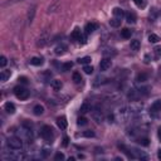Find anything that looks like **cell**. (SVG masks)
<instances>
[{
    "label": "cell",
    "mask_w": 161,
    "mask_h": 161,
    "mask_svg": "<svg viewBox=\"0 0 161 161\" xmlns=\"http://www.w3.org/2000/svg\"><path fill=\"white\" fill-rule=\"evenodd\" d=\"M7 143H8V147L12 150H21L23 149V141H21V138H19V137H15V136L9 137Z\"/></svg>",
    "instance_id": "cell-1"
},
{
    "label": "cell",
    "mask_w": 161,
    "mask_h": 161,
    "mask_svg": "<svg viewBox=\"0 0 161 161\" xmlns=\"http://www.w3.org/2000/svg\"><path fill=\"white\" fill-rule=\"evenodd\" d=\"M14 94H15V97H17L18 100L20 101H25V100H28L29 98V96H30V92L26 88L24 87H15L14 88Z\"/></svg>",
    "instance_id": "cell-2"
},
{
    "label": "cell",
    "mask_w": 161,
    "mask_h": 161,
    "mask_svg": "<svg viewBox=\"0 0 161 161\" xmlns=\"http://www.w3.org/2000/svg\"><path fill=\"white\" fill-rule=\"evenodd\" d=\"M40 136L44 138L47 142H52L54 138V132H53L50 126H43L40 130Z\"/></svg>",
    "instance_id": "cell-3"
},
{
    "label": "cell",
    "mask_w": 161,
    "mask_h": 161,
    "mask_svg": "<svg viewBox=\"0 0 161 161\" xmlns=\"http://www.w3.org/2000/svg\"><path fill=\"white\" fill-rule=\"evenodd\" d=\"M35 14H37V5H31L28 10V15H26V20H28V24H31L33 20L35 18Z\"/></svg>",
    "instance_id": "cell-4"
},
{
    "label": "cell",
    "mask_w": 161,
    "mask_h": 161,
    "mask_svg": "<svg viewBox=\"0 0 161 161\" xmlns=\"http://www.w3.org/2000/svg\"><path fill=\"white\" fill-rule=\"evenodd\" d=\"M160 112H161V100H157L151 105V107H150V113L157 115Z\"/></svg>",
    "instance_id": "cell-5"
},
{
    "label": "cell",
    "mask_w": 161,
    "mask_h": 161,
    "mask_svg": "<svg viewBox=\"0 0 161 161\" xmlns=\"http://www.w3.org/2000/svg\"><path fill=\"white\" fill-rule=\"evenodd\" d=\"M111 66H112V61L108 59V58H103V59L101 61V63H100V69L102 72H106V71H108V69L111 68Z\"/></svg>",
    "instance_id": "cell-6"
},
{
    "label": "cell",
    "mask_w": 161,
    "mask_h": 161,
    "mask_svg": "<svg viewBox=\"0 0 161 161\" xmlns=\"http://www.w3.org/2000/svg\"><path fill=\"white\" fill-rule=\"evenodd\" d=\"M98 28V25H97V23H87L86 24V26H84V30H86V34H91V33H93V31Z\"/></svg>",
    "instance_id": "cell-7"
},
{
    "label": "cell",
    "mask_w": 161,
    "mask_h": 161,
    "mask_svg": "<svg viewBox=\"0 0 161 161\" xmlns=\"http://www.w3.org/2000/svg\"><path fill=\"white\" fill-rule=\"evenodd\" d=\"M71 38L73 39V40H83V35H82V33H80V29L79 28H76L73 31H72V34H71Z\"/></svg>",
    "instance_id": "cell-8"
},
{
    "label": "cell",
    "mask_w": 161,
    "mask_h": 161,
    "mask_svg": "<svg viewBox=\"0 0 161 161\" xmlns=\"http://www.w3.org/2000/svg\"><path fill=\"white\" fill-rule=\"evenodd\" d=\"M57 125H58V127H59L61 130H64V128H67V126H68L67 119H66L64 116L58 117V119H57Z\"/></svg>",
    "instance_id": "cell-9"
},
{
    "label": "cell",
    "mask_w": 161,
    "mask_h": 161,
    "mask_svg": "<svg viewBox=\"0 0 161 161\" xmlns=\"http://www.w3.org/2000/svg\"><path fill=\"white\" fill-rule=\"evenodd\" d=\"M25 0H4L1 3V7L3 8H8V7H12V5H15V4H19V3H23Z\"/></svg>",
    "instance_id": "cell-10"
},
{
    "label": "cell",
    "mask_w": 161,
    "mask_h": 161,
    "mask_svg": "<svg viewBox=\"0 0 161 161\" xmlns=\"http://www.w3.org/2000/svg\"><path fill=\"white\" fill-rule=\"evenodd\" d=\"M10 76H12V72L8 71V69H4V71H1V73H0V80H1V82H7L10 78Z\"/></svg>",
    "instance_id": "cell-11"
},
{
    "label": "cell",
    "mask_w": 161,
    "mask_h": 161,
    "mask_svg": "<svg viewBox=\"0 0 161 161\" xmlns=\"http://www.w3.org/2000/svg\"><path fill=\"white\" fill-rule=\"evenodd\" d=\"M66 50H67V45H66V44H59V45H57V47H56V49H54V52H56V54H57V56H62V54H64V53H66Z\"/></svg>",
    "instance_id": "cell-12"
},
{
    "label": "cell",
    "mask_w": 161,
    "mask_h": 161,
    "mask_svg": "<svg viewBox=\"0 0 161 161\" xmlns=\"http://www.w3.org/2000/svg\"><path fill=\"white\" fill-rule=\"evenodd\" d=\"M4 110L7 111L8 113L13 115L14 112H15V106H14V103H12V102H7V103L4 105Z\"/></svg>",
    "instance_id": "cell-13"
},
{
    "label": "cell",
    "mask_w": 161,
    "mask_h": 161,
    "mask_svg": "<svg viewBox=\"0 0 161 161\" xmlns=\"http://www.w3.org/2000/svg\"><path fill=\"white\" fill-rule=\"evenodd\" d=\"M140 47H141V43H140V40L138 39H133V40H131V43H130V48H131V50H138L140 49Z\"/></svg>",
    "instance_id": "cell-14"
},
{
    "label": "cell",
    "mask_w": 161,
    "mask_h": 161,
    "mask_svg": "<svg viewBox=\"0 0 161 161\" xmlns=\"http://www.w3.org/2000/svg\"><path fill=\"white\" fill-rule=\"evenodd\" d=\"M136 14L133 13V12H130V13H127L126 14V20H127V23H130V24H133V23H136Z\"/></svg>",
    "instance_id": "cell-15"
},
{
    "label": "cell",
    "mask_w": 161,
    "mask_h": 161,
    "mask_svg": "<svg viewBox=\"0 0 161 161\" xmlns=\"http://www.w3.org/2000/svg\"><path fill=\"white\" fill-rule=\"evenodd\" d=\"M112 13H113V17L119 18V19H122V18H123V15H125V13H123V10H122L121 8H113Z\"/></svg>",
    "instance_id": "cell-16"
},
{
    "label": "cell",
    "mask_w": 161,
    "mask_h": 161,
    "mask_svg": "<svg viewBox=\"0 0 161 161\" xmlns=\"http://www.w3.org/2000/svg\"><path fill=\"white\" fill-rule=\"evenodd\" d=\"M43 112H44V107H43V106H40V105L34 106L33 113H34L35 116H40V115H43Z\"/></svg>",
    "instance_id": "cell-17"
},
{
    "label": "cell",
    "mask_w": 161,
    "mask_h": 161,
    "mask_svg": "<svg viewBox=\"0 0 161 161\" xmlns=\"http://www.w3.org/2000/svg\"><path fill=\"white\" fill-rule=\"evenodd\" d=\"M30 64H33V66H42L43 64V58H40V57H33L30 59Z\"/></svg>",
    "instance_id": "cell-18"
},
{
    "label": "cell",
    "mask_w": 161,
    "mask_h": 161,
    "mask_svg": "<svg viewBox=\"0 0 161 161\" xmlns=\"http://www.w3.org/2000/svg\"><path fill=\"white\" fill-rule=\"evenodd\" d=\"M121 35H122V38H125V39L131 38V35H132V30L127 29V28L122 29V30H121Z\"/></svg>",
    "instance_id": "cell-19"
},
{
    "label": "cell",
    "mask_w": 161,
    "mask_h": 161,
    "mask_svg": "<svg viewBox=\"0 0 161 161\" xmlns=\"http://www.w3.org/2000/svg\"><path fill=\"white\" fill-rule=\"evenodd\" d=\"M121 20H122V19H119V18L113 17V18L110 20V24H111V26H113V28H117V26L121 25Z\"/></svg>",
    "instance_id": "cell-20"
},
{
    "label": "cell",
    "mask_w": 161,
    "mask_h": 161,
    "mask_svg": "<svg viewBox=\"0 0 161 161\" xmlns=\"http://www.w3.org/2000/svg\"><path fill=\"white\" fill-rule=\"evenodd\" d=\"M52 88L54 91H59L62 88V82H61V80H58V79H54L52 82Z\"/></svg>",
    "instance_id": "cell-21"
},
{
    "label": "cell",
    "mask_w": 161,
    "mask_h": 161,
    "mask_svg": "<svg viewBox=\"0 0 161 161\" xmlns=\"http://www.w3.org/2000/svg\"><path fill=\"white\" fill-rule=\"evenodd\" d=\"M48 43V35L47 34H43V37L39 38V42H38V47H44Z\"/></svg>",
    "instance_id": "cell-22"
},
{
    "label": "cell",
    "mask_w": 161,
    "mask_h": 161,
    "mask_svg": "<svg viewBox=\"0 0 161 161\" xmlns=\"http://www.w3.org/2000/svg\"><path fill=\"white\" fill-rule=\"evenodd\" d=\"M72 78H73V80H74V83H77V84L82 82V76H80V73H78V72H74L73 76H72Z\"/></svg>",
    "instance_id": "cell-23"
},
{
    "label": "cell",
    "mask_w": 161,
    "mask_h": 161,
    "mask_svg": "<svg viewBox=\"0 0 161 161\" xmlns=\"http://www.w3.org/2000/svg\"><path fill=\"white\" fill-rule=\"evenodd\" d=\"M147 78H149V76H147L146 73H140V74L137 76L136 80H137V82H141V83H142V82H146Z\"/></svg>",
    "instance_id": "cell-24"
},
{
    "label": "cell",
    "mask_w": 161,
    "mask_h": 161,
    "mask_svg": "<svg viewBox=\"0 0 161 161\" xmlns=\"http://www.w3.org/2000/svg\"><path fill=\"white\" fill-rule=\"evenodd\" d=\"M160 40V38H159V35H156V34H150L149 35V42L150 43H154V44H155V43H157Z\"/></svg>",
    "instance_id": "cell-25"
},
{
    "label": "cell",
    "mask_w": 161,
    "mask_h": 161,
    "mask_svg": "<svg viewBox=\"0 0 161 161\" xmlns=\"http://www.w3.org/2000/svg\"><path fill=\"white\" fill-rule=\"evenodd\" d=\"M89 111V106H88V103H83L82 106H80V108H79V112L82 115H84V113H87V112Z\"/></svg>",
    "instance_id": "cell-26"
},
{
    "label": "cell",
    "mask_w": 161,
    "mask_h": 161,
    "mask_svg": "<svg viewBox=\"0 0 161 161\" xmlns=\"http://www.w3.org/2000/svg\"><path fill=\"white\" fill-rule=\"evenodd\" d=\"M133 3H135L138 8H145L146 7V4H147L146 0H133Z\"/></svg>",
    "instance_id": "cell-27"
},
{
    "label": "cell",
    "mask_w": 161,
    "mask_h": 161,
    "mask_svg": "<svg viewBox=\"0 0 161 161\" xmlns=\"http://www.w3.org/2000/svg\"><path fill=\"white\" fill-rule=\"evenodd\" d=\"M91 61H92V59H91V57H83V58H79V59H78V63L84 64V66H86V64L91 63Z\"/></svg>",
    "instance_id": "cell-28"
},
{
    "label": "cell",
    "mask_w": 161,
    "mask_h": 161,
    "mask_svg": "<svg viewBox=\"0 0 161 161\" xmlns=\"http://www.w3.org/2000/svg\"><path fill=\"white\" fill-rule=\"evenodd\" d=\"M73 67V63L72 62H67V63H64L63 66H62V69H63V72H67V71H69Z\"/></svg>",
    "instance_id": "cell-29"
},
{
    "label": "cell",
    "mask_w": 161,
    "mask_h": 161,
    "mask_svg": "<svg viewBox=\"0 0 161 161\" xmlns=\"http://www.w3.org/2000/svg\"><path fill=\"white\" fill-rule=\"evenodd\" d=\"M83 71H84L86 74H92L93 73V67L92 66H87V64H86V66L83 67Z\"/></svg>",
    "instance_id": "cell-30"
},
{
    "label": "cell",
    "mask_w": 161,
    "mask_h": 161,
    "mask_svg": "<svg viewBox=\"0 0 161 161\" xmlns=\"http://www.w3.org/2000/svg\"><path fill=\"white\" fill-rule=\"evenodd\" d=\"M7 63H8L7 57H4V56H1V57H0V67H1V68H4L5 66H7Z\"/></svg>",
    "instance_id": "cell-31"
},
{
    "label": "cell",
    "mask_w": 161,
    "mask_h": 161,
    "mask_svg": "<svg viewBox=\"0 0 161 161\" xmlns=\"http://www.w3.org/2000/svg\"><path fill=\"white\" fill-rule=\"evenodd\" d=\"M77 123L79 126H84L87 125V119H84V117H79V119L77 120Z\"/></svg>",
    "instance_id": "cell-32"
},
{
    "label": "cell",
    "mask_w": 161,
    "mask_h": 161,
    "mask_svg": "<svg viewBox=\"0 0 161 161\" xmlns=\"http://www.w3.org/2000/svg\"><path fill=\"white\" fill-rule=\"evenodd\" d=\"M82 135H83L84 137H94V132L91 131V130H87V131H84Z\"/></svg>",
    "instance_id": "cell-33"
},
{
    "label": "cell",
    "mask_w": 161,
    "mask_h": 161,
    "mask_svg": "<svg viewBox=\"0 0 161 161\" xmlns=\"http://www.w3.org/2000/svg\"><path fill=\"white\" fill-rule=\"evenodd\" d=\"M54 160H64V155L62 154V152H57L56 154V156H54Z\"/></svg>",
    "instance_id": "cell-34"
},
{
    "label": "cell",
    "mask_w": 161,
    "mask_h": 161,
    "mask_svg": "<svg viewBox=\"0 0 161 161\" xmlns=\"http://www.w3.org/2000/svg\"><path fill=\"white\" fill-rule=\"evenodd\" d=\"M154 50H155V53H156V56H157V57H160V56H161V45L156 47Z\"/></svg>",
    "instance_id": "cell-35"
},
{
    "label": "cell",
    "mask_w": 161,
    "mask_h": 161,
    "mask_svg": "<svg viewBox=\"0 0 161 161\" xmlns=\"http://www.w3.org/2000/svg\"><path fill=\"white\" fill-rule=\"evenodd\" d=\"M157 137H159V140L161 141V127H159V130H157Z\"/></svg>",
    "instance_id": "cell-36"
},
{
    "label": "cell",
    "mask_w": 161,
    "mask_h": 161,
    "mask_svg": "<svg viewBox=\"0 0 161 161\" xmlns=\"http://www.w3.org/2000/svg\"><path fill=\"white\" fill-rule=\"evenodd\" d=\"M63 145H64V146H67V145H68V137H64V140H63Z\"/></svg>",
    "instance_id": "cell-37"
},
{
    "label": "cell",
    "mask_w": 161,
    "mask_h": 161,
    "mask_svg": "<svg viewBox=\"0 0 161 161\" xmlns=\"http://www.w3.org/2000/svg\"><path fill=\"white\" fill-rule=\"evenodd\" d=\"M19 80H21V83H26V78H25V77L19 78Z\"/></svg>",
    "instance_id": "cell-38"
},
{
    "label": "cell",
    "mask_w": 161,
    "mask_h": 161,
    "mask_svg": "<svg viewBox=\"0 0 161 161\" xmlns=\"http://www.w3.org/2000/svg\"><path fill=\"white\" fill-rule=\"evenodd\" d=\"M157 157H159V160H161V149L157 151Z\"/></svg>",
    "instance_id": "cell-39"
}]
</instances>
